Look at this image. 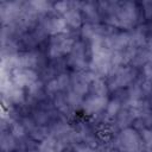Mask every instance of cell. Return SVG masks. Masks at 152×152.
Returning <instances> with one entry per match:
<instances>
[{"label": "cell", "mask_w": 152, "mask_h": 152, "mask_svg": "<svg viewBox=\"0 0 152 152\" xmlns=\"http://www.w3.org/2000/svg\"><path fill=\"white\" fill-rule=\"evenodd\" d=\"M116 146L125 152H142V139L139 134L131 129L125 128L116 140Z\"/></svg>", "instance_id": "1"}, {"label": "cell", "mask_w": 152, "mask_h": 152, "mask_svg": "<svg viewBox=\"0 0 152 152\" xmlns=\"http://www.w3.org/2000/svg\"><path fill=\"white\" fill-rule=\"evenodd\" d=\"M12 83L17 87H30L32 83L37 81V74L32 69H17L13 70L12 75Z\"/></svg>", "instance_id": "2"}, {"label": "cell", "mask_w": 152, "mask_h": 152, "mask_svg": "<svg viewBox=\"0 0 152 152\" xmlns=\"http://www.w3.org/2000/svg\"><path fill=\"white\" fill-rule=\"evenodd\" d=\"M66 23L63 18H58V17H51V18H46L43 24L42 27L45 30L46 33L50 34H61V33H66L68 28H66Z\"/></svg>", "instance_id": "3"}, {"label": "cell", "mask_w": 152, "mask_h": 152, "mask_svg": "<svg viewBox=\"0 0 152 152\" xmlns=\"http://www.w3.org/2000/svg\"><path fill=\"white\" fill-rule=\"evenodd\" d=\"M108 102L106 96H96V95H91L89 96L82 104L83 109L89 113V114H95L101 112L104 107H107Z\"/></svg>", "instance_id": "4"}, {"label": "cell", "mask_w": 152, "mask_h": 152, "mask_svg": "<svg viewBox=\"0 0 152 152\" xmlns=\"http://www.w3.org/2000/svg\"><path fill=\"white\" fill-rule=\"evenodd\" d=\"M77 5H78V2H74L72 8L69 10L66 13L63 14V15H64L63 19L65 20V23H66L68 25L72 26V27H78V26L81 25V23H82L81 13H80V11L75 7V6H77Z\"/></svg>", "instance_id": "5"}, {"label": "cell", "mask_w": 152, "mask_h": 152, "mask_svg": "<svg viewBox=\"0 0 152 152\" xmlns=\"http://www.w3.org/2000/svg\"><path fill=\"white\" fill-rule=\"evenodd\" d=\"M18 56H19L20 69H32L38 62L37 55L32 53V52H25V53L18 55Z\"/></svg>", "instance_id": "6"}, {"label": "cell", "mask_w": 152, "mask_h": 152, "mask_svg": "<svg viewBox=\"0 0 152 152\" xmlns=\"http://www.w3.org/2000/svg\"><path fill=\"white\" fill-rule=\"evenodd\" d=\"M88 88H89V83L86 82L81 75H77L74 77V80H72V91L74 93L82 96L88 91Z\"/></svg>", "instance_id": "7"}, {"label": "cell", "mask_w": 152, "mask_h": 152, "mask_svg": "<svg viewBox=\"0 0 152 152\" xmlns=\"http://www.w3.org/2000/svg\"><path fill=\"white\" fill-rule=\"evenodd\" d=\"M133 115H132V113L129 112V109L127 108V109H125V110H122V112H119L118 113V120H116V122H118V126L119 127H127L132 121H133Z\"/></svg>", "instance_id": "8"}, {"label": "cell", "mask_w": 152, "mask_h": 152, "mask_svg": "<svg viewBox=\"0 0 152 152\" xmlns=\"http://www.w3.org/2000/svg\"><path fill=\"white\" fill-rule=\"evenodd\" d=\"M91 93H93V95H96V96H106L107 87H106L104 82L101 81L100 78H96L95 81H93L91 82Z\"/></svg>", "instance_id": "9"}, {"label": "cell", "mask_w": 152, "mask_h": 152, "mask_svg": "<svg viewBox=\"0 0 152 152\" xmlns=\"http://www.w3.org/2000/svg\"><path fill=\"white\" fill-rule=\"evenodd\" d=\"M83 6V11L86 13V15L90 19V20H96L97 19V11L95 8V5L93 2H87V4H82Z\"/></svg>", "instance_id": "10"}, {"label": "cell", "mask_w": 152, "mask_h": 152, "mask_svg": "<svg viewBox=\"0 0 152 152\" xmlns=\"http://www.w3.org/2000/svg\"><path fill=\"white\" fill-rule=\"evenodd\" d=\"M66 100H68V103L71 108H75V107H78L81 103H82V96L71 91L66 95Z\"/></svg>", "instance_id": "11"}, {"label": "cell", "mask_w": 152, "mask_h": 152, "mask_svg": "<svg viewBox=\"0 0 152 152\" xmlns=\"http://www.w3.org/2000/svg\"><path fill=\"white\" fill-rule=\"evenodd\" d=\"M31 5V7L37 12V13H40V12H45L50 8V4L46 2V1H31L28 2Z\"/></svg>", "instance_id": "12"}, {"label": "cell", "mask_w": 152, "mask_h": 152, "mask_svg": "<svg viewBox=\"0 0 152 152\" xmlns=\"http://www.w3.org/2000/svg\"><path fill=\"white\" fill-rule=\"evenodd\" d=\"M120 112V103L118 101H110L108 102L106 107V113L108 116H114Z\"/></svg>", "instance_id": "13"}, {"label": "cell", "mask_w": 152, "mask_h": 152, "mask_svg": "<svg viewBox=\"0 0 152 152\" xmlns=\"http://www.w3.org/2000/svg\"><path fill=\"white\" fill-rule=\"evenodd\" d=\"M1 146L2 150H11L14 146V139L11 134H4L1 138Z\"/></svg>", "instance_id": "14"}, {"label": "cell", "mask_w": 152, "mask_h": 152, "mask_svg": "<svg viewBox=\"0 0 152 152\" xmlns=\"http://www.w3.org/2000/svg\"><path fill=\"white\" fill-rule=\"evenodd\" d=\"M45 128L38 126V127H34L33 129H31V135L36 139V140H42V139H45L46 138V133H45Z\"/></svg>", "instance_id": "15"}, {"label": "cell", "mask_w": 152, "mask_h": 152, "mask_svg": "<svg viewBox=\"0 0 152 152\" xmlns=\"http://www.w3.org/2000/svg\"><path fill=\"white\" fill-rule=\"evenodd\" d=\"M72 6H74V2H68V1H61V2H57L56 5H55V8L58 11V12H61V13H66L69 10H71L72 8Z\"/></svg>", "instance_id": "16"}, {"label": "cell", "mask_w": 152, "mask_h": 152, "mask_svg": "<svg viewBox=\"0 0 152 152\" xmlns=\"http://www.w3.org/2000/svg\"><path fill=\"white\" fill-rule=\"evenodd\" d=\"M11 132H12V135L13 137L21 138L25 134V127L21 124H13L12 125V128H11Z\"/></svg>", "instance_id": "17"}, {"label": "cell", "mask_w": 152, "mask_h": 152, "mask_svg": "<svg viewBox=\"0 0 152 152\" xmlns=\"http://www.w3.org/2000/svg\"><path fill=\"white\" fill-rule=\"evenodd\" d=\"M141 139L146 145L152 147V129H144L141 132Z\"/></svg>", "instance_id": "18"}, {"label": "cell", "mask_w": 152, "mask_h": 152, "mask_svg": "<svg viewBox=\"0 0 152 152\" xmlns=\"http://www.w3.org/2000/svg\"><path fill=\"white\" fill-rule=\"evenodd\" d=\"M61 88H59V84H58V82H57V78H55V80H51L48 84H46V90H48V93H50V94H55V93H57V90H59Z\"/></svg>", "instance_id": "19"}, {"label": "cell", "mask_w": 152, "mask_h": 152, "mask_svg": "<svg viewBox=\"0 0 152 152\" xmlns=\"http://www.w3.org/2000/svg\"><path fill=\"white\" fill-rule=\"evenodd\" d=\"M57 82H58V84H59V88L61 89H64L68 84H69V77H68V75H61L58 78H57Z\"/></svg>", "instance_id": "20"}, {"label": "cell", "mask_w": 152, "mask_h": 152, "mask_svg": "<svg viewBox=\"0 0 152 152\" xmlns=\"http://www.w3.org/2000/svg\"><path fill=\"white\" fill-rule=\"evenodd\" d=\"M144 74L147 80L152 81V62H148L144 65Z\"/></svg>", "instance_id": "21"}, {"label": "cell", "mask_w": 152, "mask_h": 152, "mask_svg": "<svg viewBox=\"0 0 152 152\" xmlns=\"http://www.w3.org/2000/svg\"><path fill=\"white\" fill-rule=\"evenodd\" d=\"M144 7H145V14L147 18L152 17V2H144Z\"/></svg>", "instance_id": "22"}, {"label": "cell", "mask_w": 152, "mask_h": 152, "mask_svg": "<svg viewBox=\"0 0 152 152\" xmlns=\"http://www.w3.org/2000/svg\"><path fill=\"white\" fill-rule=\"evenodd\" d=\"M45 120H46V114H45V113H37V114H36V121H37V122L42 124V122H44Z\"/></svg>", "instance_id": "23"}]
</instances>
